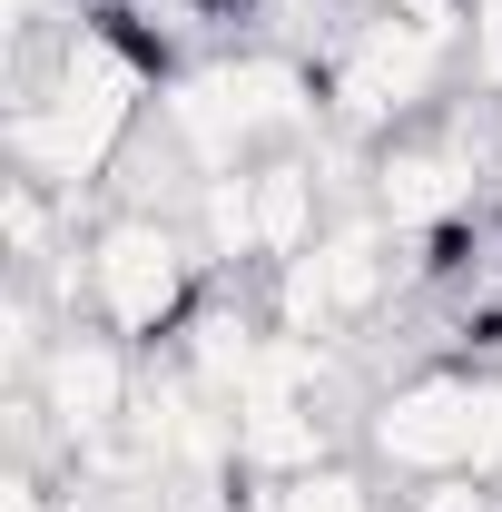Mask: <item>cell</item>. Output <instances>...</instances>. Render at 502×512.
Listing matches in <instances>:
<instances>
[{"label": "cell", "mask_w": 502, "mask_h": 512, "mask_svg": "<svg viewBox=\"0 0 502 512\" xmlns=\"http://www.w3.org/2000/svg\"><path fill=\"white\" fill-rule=\"evenodd\" d=\"M315 79H325V138H345V148L375 158L384 138H404V128L453 109L463 50L443 30H424V20L384 10V0H345V20L315 50Z\"/></svg>", "instance_id": "1"}, {"label": "cell", "mask_w": 502, "mask_h": 512, "mask_svg": "<svg viewBox=\"0 0 502 512\" xmlns=\"http://www.w3.org/2000/svg\"><path fill=\"white\" fill-rule=\"evenodd\" d=\"M355 453L394 483H502V375L493 365H414L365 394Z\"/></svg>", "instance_id": "2"}, {"label": "cell", "mask_w": 502, "mask_h": 512, "mask_svg": "<svg viewBox=\"0 0 502 512\" xmlns=\"http://www.w3.org/2000/svg\"><path fill=\"white\" fill-rule=\"evenodd\" d=\"M79 266H89V325H109L138 355H168L217 286L197 227L158 217V207H99L89 237H79Z\"/></svg>", "instance_id": "3"}, {"label": "cell", "mask_w": 502, "mask_h": 512, "mask_svg": "<svg viewBox=\"0 0 502 512\" xmlns=\"http://www.w3.org/2000/svg\"><path fill=\"white\" fill-rule=\"evenodd\" d=\"M394 296H414V266H404V237L384 227L365 197H345V207L325 217V237H315L296 266L266 276V316L286 325V335H315V345L375 335V325L394 316Z\"/></svg>", "instance_id": "4"}, {"label": "cell", "mask_w": 502, "mask_h": 512, "mask_svg": "<svg viewBox=\"0 0 502 512\" xmlns=\"http://www.w3.org/2000/svg\"><path fill=\"white\" fill-rule=\"evenodd\" d=\"M493 178H502V158L483 148V128L463 119V109H443V119L384 138L375 158H365V188L355 197L375 207L394 237H443V227H463V217L493 207Z\"/></svg>", "instance_id": "5"}, {"label": "cell", "mask_w": 502, "mask_h": 512, "mask_svg": "<svg viewBox=\"0 0 502 512\" xmlns=\"http://www.w3.org/2000/svg\"><path fill=\"white\" fill-rule=\"evenodd\" d=\"M20 394L40 404L50 453H60V463H89V453L128 444V414H138V394H148V355L119 345L109 325H60Z\"/></svg>", "instance_id": "6"}, {"label": "cell", "mask_w": 502, "mask_h": 512, "mask_svg": "<svg viewBox=\"0 0 502 512\" xmlns=\"http://www.w3.org/2000/svg\"><path fill=\"white\" fill-rule=\"evenodd\" d=\"M463 79L483 89V109H502V0H473L463 20Z\"/></svg>", "instance_id": "7"}]
</instances>
